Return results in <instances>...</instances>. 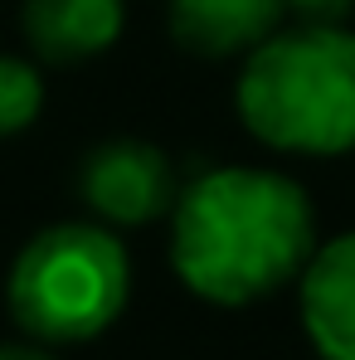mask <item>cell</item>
Listing matches in <instances>:
<instances>
[{"instance_id":"cell-9","label":"cell","mask_w":355,"mask_h":360,"mask_svg":"<svg viewBox=\"0 0 355 360\" xmlns=\"http://www.w3.org/2000/svg\"><path fill=\"white\" fill-rule=\"evenodd\" d=\"M355 0H288V15L297 25H346Z\"/></svg>"},{"instance_id":"cell-5","label":"cell","mask_w":355,"mask_h":360,"mask_svg":"<svg viewBox=\"0 0 355 360\" xmlns=\"http://www.w3.org/2000/svg\"><path fill=\"white\" fill-rule=\"evenodd\" d=\"M302 331L321 360H355V229L316 243L297 278Z\"/></svg>"},{"instance_id":"cell-7","label":"cell","mask_w":355,"mask_h":360,"mask_svg":"<svg viewBox=\"0 0 355 360\" xmlns=\"http://www.w3.org/2000/svg\"><path fill=\"white\" fill-rule=\"evenodd\" d=\"M25 39L49 63H83L122 39L127 0H25Z\"/></svg>"},{"instance_id":"cell-4","label":"cell","mask_w":355,"mask_h":360,"mask_svg":"<svg viewBox=\"0 0 355 360\" xmlns=\"http://www.w3.org/2000/svg\"><path fill=\"white\" fill-rule=\"evenodd\" d=\"M78 190L88 210L112 229H141L176 210V166L161 146L141 136H112L83 156Z\"/></svg>"},{"instance_id":"cell-1","label":"cell","mask_w":355,"mask_h":360,"mask_svg":"<svg viewBox=\"0 0 355 360\" xmlns=\"http://www.w3.org/2000/svg\"><path fill=\"white\" fill-rule=\"evenodd\" d=\"M316 253V210L283 171L214 166L171 210V268L209 307H253L302 278Z\"/></svg>"},{"instance_id":"cell-10","label":"cell","mask_w":355,"mask_h":360,"mask_svg":"<svg viewBox=\"0 0 355 360\" xmlns=\"http://www.w3.org/2000/svg\"><path fill=\"white\" fill-rule=\"evenodd\" d=\"M0 360H59L44 341H5L0 346Z\"/></svg>"},{"instance_id":"cell-6","label":"cell","mask_w":355,"mask_h":360,"mask_svg":"<svg viewBox=\"0 0 355 360\" xmlns=\"http://www.w3.org/2000/svg\"><path fill=\"white\" fill-rule=\"evenodd\" d=\"M171 39L200 59H248L288 20V0H171Z\"/></svg>"},{"instance_id":"cell-8","label":"cell","mask_w":355,"mask_h":360,"mask_svg":"<svg viewBox=\"0 0 355 360\" xmlns=\"http://www.w3.org/2000/svg\"><path fill=\"white\" fill-rule=\"evenodd\" d=\"M44 112V73L30 59L0 54V136L30 131Z\"/></svg>"},{"instance_id":"cell-2","label":"cell","mask_w":355,"mask_h":360,"mask_svg":"<svg viewBox=\"0 0 355 360\" xmlns=\"http://www.w3.org/2000/svg\"><path fill=\"white\" fill-rule=\"evenodd\" d=\"M234 103L243 127L283 156L355 151V30H278L243 59Z\"/></svg>"},{"instance_id":"cell-3","label":"cell","mask_w":355,"mask_h":360,"mask_svg":"<svg viewBox=\"0 0 355 360\" xmlns=\"http://www.w3.org/2000/svg\"><path fill=\"white\" fill-rule=\"evenodd\" d=\"M5 302L30 341L83 346L103 336L131 302L127 243L112 234V224H49L15 253Z\"/></svg>"}]
</instances>
